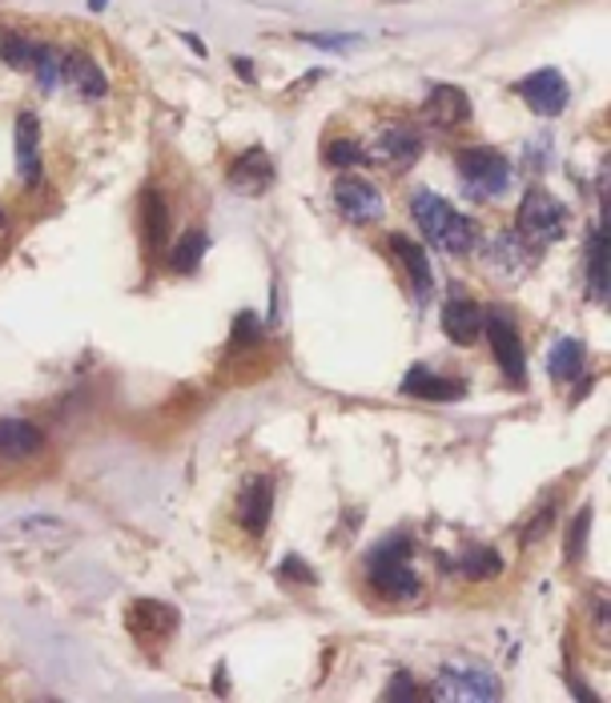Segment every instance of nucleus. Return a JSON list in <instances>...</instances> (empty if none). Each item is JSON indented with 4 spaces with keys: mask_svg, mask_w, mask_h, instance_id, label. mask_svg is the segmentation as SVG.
<instances>
[{
    "mask_svg": "<svg viewBox=\"0 0 611 703\" xmlns=\"http://www.w3.org/2000/svg\"><path fill=\"white\" fill-rule=\"evenodd\" d=\"M419 122L423 125H434V129H459V125L471 122V101L463 88L455 85H434L431 97L423 101V109H419Z\"/></svg>",
    "mask_w": 611,
    "mask_h": 703,
    "instance_id": "12",
    "label": "nucleus"
},
{
    "mask_svg": "<svg viewBox=\"0 0 611 703\" xmlns=\"http://www.w3.org/2000/svg\"><path fill=\"white\" fill-rule=\"evenodd\" d=\"M455 571L463 575V579L471 583H483V579H499L503 575V559L495 547H467L463 555H459Z\"/></svg>",
    "mask_w": 611,
    "mask_h": 703,
    "instance_id": "24",
    "label": "nucleus"
},
{
    "mask_svg": "<svg viewBox=\"0 0 611 703\" xmlns=\"http://www.w3.org/2000/svg\"><path fill=\"white\" fill-rule=\"evenodd\" d=\"M274 177L278 174H274V161H270L266 149H245L234 166H230L225 181H230V189L242 193V198H257V193H266V189L274 186Z\"/></svg>",
    "mask_w": 611,
    "mask_h": 703,
    "instance_id": "13",
    "label": "nucleus"
},
{
    "mask_svg": "<svg viewBox=\"0 0 611 703\" xmlns=\"http://www.w3.org/2000/svg\"><path fill=\"white\" fill-rule=\"evenodd\" d=\"M387 245L394 250V258L402 262V270L411 274V290L414 297H419V306L423 302H431V290H434V274H431V258H426V250L414 238H407V233H390Z\"/></svg>",
    "mask_w": 611,
    "mask_h": 703,
    "instance_id": "15",
    "label": "nucleus"
},
{
    "mask_svg": "<svg viewBox=\"0 0 611 703\" xmlns=\"http://www.w3.org/2000/svg\"><path fill=\"white\" fill-rule=\"evenodd\" d=\"M125 627L141 648H161L178 631V611L169 604H157V599H137L125 616Z\"/></svg>",
    "mask_w": 611,
    "mask_h": 703,
    "instance_id": "11",
    "label": "nucleus"
},
{
    "mask_svg": "<svg viewBox=\"0 0 611 703\" xmlns=\"http://www.w3.org/2000/svg\"><path fill=\"white\" fill-rule=\"evenodd\" d=\"M105 4H109V0H89V9H93V12H101Z\"/></svg>",
    "mask_w": 611,
    "mask_h": 703,
    "instance_id": "37",
    "label": "nucleus"
},
{
    "mask_svg": "<svg viewBox=\"0 0 611 703\" xmlns=\"http://www.w3.org/2000/svg\"><path fill=\"white\" fill-rule=\"evenodd\" d=\"M426 141H423V129L419 125H407V122H387L378 125L375 137H370V149L367 157L375 166L382 169H394V174H407V169L423 157Z\"/></svg>",
    "mask_w": 611,
    "mask_h": 703,
    "instance_id": "6",
    "label": "nucleus"
},
{
    "mask_svg": "<svg viewBox=\"0 0 611 703\" xmlns=\"http://www.w3.org/2000/svg\"><path fill=\"white\" fill-rule=\"evenodd\" d=\"M588 294L591 302H608V238L600 225L588 233Z\"/></svg>",
    "mask_w": 611,
    "mask_h": 703,
    "instance_id": "23",
    "label": "nucleus"
},
{
    "mask_svg": "<svg viewBox=\"0 0 611 703\" xmlns=\"http://www.w3.org/2000/svg\"><path fill=\"white\" fill-rule=\"evenodd\" d=\"M257 342H262V322L257 314H238L234 322V338H230V354H242V350H257Z\"/></svg>",
    "mask_w": 611,
    "mask_h": 703,
    "instance_id": "29",
    "label": "nucleus"
},
{
    "mask_svg": "<svg viewBox=\"0 0 611 703\" xmlns=\"http://www.w3.org/2000/svg\"><path fill=\"white\" fill-rule=\"evenodd\" d=\"M181 41H186L189 49H193V53H198V56H206V44H201V41H198V36H193V33H181Z\"/></svg>",
    "mask_w": 611,
    "mask_h": 703,
    "instance_id": "36",
    "label": "nucleus"
},
{
    "mask_svg": "<svg viewBox=\"0 0 611 703\" xmlns=\"http://www.w3.org/2000/svg\"><path fill=\"white\" fill-rule=\"evenodd\" d=\"M583 363H588V346L579 338H559L547 354V374L556 378V382H576L579 374H583Z\"/></svg>",
    "mask_w": 611,
    "mask_h": 703,
    "instance_id": "22",
    "label": "nucleus"
},
{
    "mask_svg": "<svg viewBox=\"0 0 611 703\" xmlns=\"http://www.w3.org/2000/svg\"><path fill=\"white\" fill-rule=\"evenodd\" d=\"M551 523H556V503L544 506V511H539V518H535V527L527 531V535H523V538H527V543H535V538L544 535V531H551Z\"/></svg>",
    "mask_w": 611,
    "mask_h": 703,
    "instance_id": "33",
    "label": "nucleus"
},
{
    "mask_svg": "<svg viewBox=\"0 0 611 703\" xmlns=\"http://www.w3.org/2000/svg\"><path fill=\"white\" fill-rule=\"evenodd\" d=\"M270 515H274V479H270V474H250L242 483V495H238V506H234L238 527L250 538H262L270 527Z\"/></svg>",
    "mask_w": 611,
    "mask_h": 703,
    "instance_id": "10",
    "label": "nucleus"
},
{
    "mask_svg": "<svg viewBox=\"0 0 611 703\" xmlns=\"http://www.w3.org/2000/svg\"><path fill=\"white\" fill-rule=\"evenodd\" d=\"M61 81H65V85L73 88L81 101H101L105 93H109V85H105V73H101V65L93 61L89 53H65Z\"/></svg>",
    "mask_w": 611,
    "mask_h": 703,
    "instance_id": "19",
    "label": "nucleus"
},
{
    "mask_svg": "<svg viewBox=\"0 0 611 703\" xmlns=\"http://www.w3.org/2000/svg\"><path fill=\"white\" fill-rule=\"evenodd\" d=\"M36 53H41V44L29 41L24 33H12V29L0 33V61L9 69H17V73H33Z\"/></svg>",
    "mask_w": 611,
    "mask_h": 703,
    "instance_id": "26",
    "label": "nucleus"
},
{
    "mask_svg": "<svg viewBox=\"0 0 611 703\" xmlns=\"http://www.w3.org/2000/svg\"><path fill=\"white\" fill-rule=\"evenodd\" d=\"M17 177L24 189L41 186V122L33 113L17 117Z\"/></svg>",
    "mask_w": 611,
    "mask_h": 703,
    "instance_id": "16",
    "label": "nucleus"
},
{
    "mask_svg": "<svg viewBox=\"0 0 611 703\" xmlns=\"http://www.w3.org/2000/svg\"><path fill=\"white\" fill-rule=\"evenodd\" d=\"M459 181H463V193L475 201H491L512 189V161L499 154V149H487V145H475V149H463L455 157Z\"/></svg>",
    "mask_w": 611,
    "mask_h": 703,
    "instance_id": "3",
    "label": "nucleus"
},
{
    "mask_svg": "<svg viewBox=\"0 0 611 703\" xmlns=\"http://www.w3.org/2000/svg\"><path fill=\"white\" fill-rule=\"evenodd\" d=\"M515 97H519L535 117H559V113L567 109L571 88H567L559 69H535L531 77H523L519 85H515Z\"/></svg>",
    "mask_w": 611,
    "mask_h": 703,
    "instance_id": "9",
    "label": "nucleus"
},
{
    "mask_svg": "<svg viewBox=\"0 0 611 703\" xmlns=\"http://www.w3.org/2000/svg\"><path fill=\"white\" fill-rule=\"evenodd\" d=\"M419 695H423V692L414 688L407 671H399V675H394V680L387 683V700H419Z\"/></svg>",
    "mask_w": 611,
    "mask_h": 703,
    "instance_id": "31",
    "label": "nucleus"
},
{
    "mask_svg": "<svg viewBox=\"0 0 611 703\" xmlns=\"http://www.w3.org/2000/svg\"><path fill=\"white\" fill-rule=\"evenodd\" d=\"M487 265L499 270L503 277H523L535 265V245L523 242L519 233H499L495 242L487 245Z\"/></svg>",
    "mask_w": 611,
    "mask_h": 703,
    "instance_id": "17",
    "label": "nucleus"
},
{
    "mask_svg": "<svg viewBox=\"0 0 611 703\" xmlns=\"http://www.w3.org/2000/svg\"><path fill=\"white\" fill-rule=\"evenodd\" d=\"M141 238L149 253H161V245L169 242V206L161 189H145L141 193Z\"/></svg>",
    "mask_w": 611,
    "mask_h": 703,
    "instance_id": "21",
    "label": "nucleus"
},
{
    "mask_svg": "<svg viewBox=\"0 0 611 703\" xmlns=\"http://www.w3.org/2000/svg\"><path fill=\"white\" fill-rule=\"evenodd\" d=\"M302 41H306V44H318V49H350V44H355L358 36H310V33H306Z\"/></svg>",
    "mask_w": 611,
    "mask_h": 703,
    "instance_id": "34",
    "label": "nucleus"
},
{
    "mask_svg": "<svg viewBox=\"0 0 611 703\" xmlns=\"http://www.w3.org/2000/svg\"><path fill=\"white\" fill-rule=\"evenodd\" d=\"M411 218L419 225L426 242L434 245L439 253H451V258H467L475 250L478 233L471 225V218H463L451 201H443L434 189H411Z\"/></svg>",
    "mask_w": 611,
    "mask_h": 703,
    "instance_id": "2",
    "label": "nucleus"
},
{
    "mask_svg": "<svg viewBox=\"0 0 611 703\" xmlns=\"http://www.w3.org/2000/svg\"><path fill=\"white\" fill-rule=\"evenodd\" d=\"M414 538L407 531L375 543L367 559V587L382 599V604H411L423 595V575L411 567Z\"/></svg>",
    "mask_w": 611,
    "mask_h": 703,
    "instance_id": "1",
    "label": "nucleus"
},
{
    "mask_svg": "<svg viewBox=\"0 0 611 703\" xmlns=\"http://www.w3.org/2000/svg\"><path fill=\"white\" fill-rule=\"evenodd\" d=\"M289 575H294V583H306V587H310V583H318V575H314L310 567L298 559V555H289V559L282 563V579H289Z\"/></svg>",
    "mask_w": 611,
    "mask_h": 703,
    "instance_id": "32",
    "label": "nucleus"
},
{
    "mask_svg": "<svg viewBox=\"0 0 611 703\" xmlns=\"http://www.w3.org/2000/svg\"><path fill=\"white\" fill-rule=\"evenodd\" d=\"M323 157H326V166H334V169H358V166H367V149H362L355 137H334V141H326Z\"/></svg>",
    "mask_w": 611,
    "mask_h": 703,
    "instance_id": "28",
    "label": "nucleus"
},
{
    "mask_svg": "<svg viewBox=\"0 0 611 703\" xmlns=\"http://www.w3.org/2000/svg\"><path fill=\"white\" fill-rule=\"evenodd\" d=\"M402 395L423 398V402H455V398L467 395V386L459 378H443V374H431L426 366H414L407 378H402Z\"/></svg>",
    "mask_w": 611,
    "mask_h": 703,
    "instance_id": "20",
    "label": "nucleus"
},
{
    "mask_svg": "<svg viewBox=\"0 0 611 703\" xmlns=\"http://www.w3.org/2000/svg\"><path fill=\"white\" fill-rule=\"evenodd\" d=\"M206 245H210V238H206V230H198V225H189L186 233H181V242L169 250L166 265L173 270V274H193L201 265V253H206Z\"/></svg>",
    "mask_w": 611,
    "mask_h": 703,
    "instance_id": "25",
    "label": "nucleus"
},
{
    "mask_svg": "<svg viewBox=\"0 0 611 703\" xmlns=\"http://www.w3.org/2000/svg\"><path fill=\"white\" fill-rule=\"evenodd\" d=\"M567 230V209L559 206L556 193H547V189H527L515 209V233H519L523 242L531 245H551L559 242Z\"/></svg>",
    "mask_w": 611,
    "mask_h": 703,
    "instance_id": "4",
    "label": "nucleus"
},
{
    "mask_svg": "<svg viewBox=\"0 0 611 703\" xmlns=\"http://www.w3.org/2000/svg\"><path fill=\"white\" fill-rule=\"evenodd\" d=\"M588 527H591V506H583L579 518L571 523V535H567V563L583 559V550H588Z\"/></svg>",
    "mask_w": 611,
    "mask_h": 703,
    "instance_id": "30",
    "label": "nucleus"
},
{
    "mask_svg": "<svg viewBox=\"0 0 611 703\" xmlns=\"http://www.w3.org/2000/svg\"><path fill=\"white\" fill-rule=\"evenodd\" d=\"M334 206H338V213H343L346 221H355V225H370V221H378L387 213V198L378 193L375 181H367V177H358V174H343L334 181Z\"/></svg>",
    "mask_w": 611,
    "mask_h": 703,
    "instance_id": "8",
    "label": "nucleus"
},
{
    "mask_svg": "<svg viewBox=\"0 0 611 703\" xmlns=\"http://www.w3.org/2000/svg\"><path fill=\"white\" fill-rule=\"evenodd\" d=\"M431 700H451V703H459V700H499L503 695V683H499V675L491 668H483V663H475V660H455V663H446L439 675H434V683H431Z\"/></svg>",
    "mask_w": 611,
    "mask_h": 703,
    "instance_id": "5",
    "label": "nucleus"
},
{
    "mask_svg": "<svg viewBox=\"0 0 611 703\" xmlns=\"http://www.w3.org/2000/svg\"><path fill=\"white\" fill-rule=\"evenodd\" d=\"M61 69H65V53L56 49V44H41V53H36V65H33V77L41 85V93H53L61 85Z\"/></svg>",
    "mask_w": 611,
    "mask_h": 703,
    "instance_id": "27",
    "label": "nucleus"
},
{
    "mask_svg": "<svg viewBox=\"0 0 611 703\" xmlns=\"http://www.w3.org/2000/svg\"><path fill=\"white\" fill-rule=\"evenodd\" d=\"M483 334H487L491 354H495L503 378L512 386L527 382V354H523L519 326H515L512 314L507 309H483Z\"/></svg>",
    "mask_w": 611,
    "mask_h": 703,
    "instance_id": "7",
    "label": "nucleus"
},
{
    "mask_svg": "<svg viewBox=\"0 0 611 703\" xmlns=\"http://www.w3.org/2000/svg\"><path fill=\"white\" fill-rule=\"evenodd\" d=\"M234 69H238V77H242V81H254V61H245V56H238Z\"/></svg>",
    "mask_w": 611,
    "mask_h": 703,
    "instance_id": "35",
    "label": "nucleus"
},
{
    "mask_svg": "<svg viewBox=\"0 0 611 703\" xmlns=\"http://www.w3.org/2000/svg\"><path fill=\"white\" fill-rule=\"evenodd\" d=\"M443 334L455 346H475L478 334H483V306L471 302L467 294H459V286L443 306Z\"/></svg>",
    "mask_w": 611,
    "mask_h": 703,
    "instance_id": "14",
    "label": "nucleus"
},
{
    "mask_svg": "<svg viewBox=\"0 0 611 703\" xmlns=\"http://www.w3.org/2000/svg\"><path fill=\"white\" fill-rule=\"evenodd\" d=\"M45 451V434L24 418H0V459L24 462Z\"/></svg>",
    "mask_w": 611,
    "mask_h": 703,
    "instance_id": "18",
    "label": "nucleus"
}]
</instances>
